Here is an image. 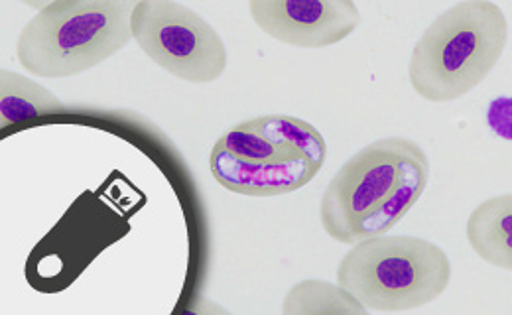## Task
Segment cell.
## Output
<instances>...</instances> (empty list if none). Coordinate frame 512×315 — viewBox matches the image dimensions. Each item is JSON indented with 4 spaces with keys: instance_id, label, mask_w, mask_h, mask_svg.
Masks as SVG:
<instances>
[{
    "instance_id": "6da1fadb",
    "label": "cell",
    "mask_w": 512,
    "mask_h": 315,
    "mask_svg": "<svg viewBox=\"0 0 512 315\" xmlns=\"http://www.w3.org/2000/svg\"><path fill=\"white\" fill-rule=\"evenodd\" d=\"M509 42V20L491 0H463L442 12L416 42L408 79L430 103H449L479 87Z\"/></svg>"
},
{
    "instance_id": "7a4b0ae2",
    "label": "cell",
    "mask_w": 512,
    "mask_h": 315,
    "mask_svg": "<svg viewBox=\"0 0 512 315\" xmlns=\"http://www.w3.org/2000/svg\"><path fill=\"white\" fill-rule=\"evenodd\" d=\"M128 0H56L28 20L16 40L20 65L42 79L85 73L132 40Z\"/></svg>"
},
{
    "instance_id": "3957f363",
    "label": "cell",
    "mask_w": 512,
    "mask_h": 315,
    "mask_svg": "<svg viewBox=\"0 0 512 315\" xmlns=\"http://www.w3.org/2000/svg\"><path fill=\"white\" fill-rule=\"evenodd\" d=\"M451 280L448 252L410 235L353 243L337 268V284L371 312H410L436 302Z\"/></svg>"
},
{
    "instance_id": "277c9868",
    "label": "cell",
    "mask_w": 512,
    "mask_h": 315,
    "mask_svg": "<svg viewBox=\"0 0 512 315\" xmlns=\"http://www.w3.org/2000/svg\"><path fill=\"white\" fill-rule=\"evenodd\" d=\"M132 40L170 75L188 83H213L227 69L219 32L195 10L174 0H138L132 10Z\"/></svg>"
},
{
    "instance_id": "5b68a950",
    "label": "cell",
    "mask_w": 512,
    "mask_h": 315,
    "mask_svg": "<svg viewBox=\"0 0 512 315\" xmlns=\"http://www.w3.org/2000/svg\"><path fill=\"white\" fill-rule=\"evenodd\" d=\"M420 152L424 150L414 140L388 136L351 156L323 191V231L335 243L349 245L357 225L394 193Z\"/></svg>"
},
{
    "instance_id": "8992f818",
    "label": "cell",
    "mask_w": 512,
    "mask_h": 315,
    "mask_svg": "<svg viewBox=\"0 0 512 315\" xmlns=\"http://www.w3.org/2000/svg\"><path fill=\"white\" fill-rule=\"evenodd\" d=\"M249 10L266 36L306 50L343 42L361 22L353 0H251Z\"/></svg>"
},
{
    "instance_id": "52a82bcc",
    "label": "cell",
    "mask_w": 512,
    "mask_h": 315,
    "mask_svg": "<svg viewBox=\"0 0 512 315\" xmlns=\"http://www.w3.org/2000/svg\"><path fill=\"white\" fill-rule=\"evenodd\" d=\"M213 178L229 191L249 197H274L292 193L310 184L321 168L310 162H294L282 166H253L237 160L219 144L209 156Z\"/></svg>"
},
{
    "instance_id": "ba28073f",
    "label": "cell",
    "mask_w": 512,
    "mask_h": 315,
    "mask_svg": "<svg viewBox=\"0 0 512 315\" xmlns=\"http://www.w3.org/2000/svg\"><path fill=\"white\" fill-rule=\"evenodd\" d=\"M473 252L501 270H512V195L503 193L479 203L467 219Z\"/></svg>"
},
{
    "instance_id": "9c48e42d",
    "label": "cell",
    "mask_w": 512,
    "mask_h": 315,
    "mask_svg": "<svg viewBox=\"0 0 512 315\" xmlns=\"http://www.w3.org/2000/svg\"><path fill=\"white\" fill-rule=\"evenodd\" d=\"M65 105L44 85L16 71L0 73V126L10 128L40 117L64 115Z\"/></svg>"
},
{
    "instance_id": "30bf717a",
    "label": "cell",
    "mask_w": 512,
    "mask_h": 315,
    "mask_svg": "<svg viewBox=\"0 0 512 315\" xmlns=\"http://www.w3.org/2000/svg\"><path fill=\"white\" fill-rule=\"evenodd\" d=\"M428 182H430V160H428L426 152H420L410 162L402 182L398 184V188L394 189V193L384 201L377 211L367 215L357 225V229L351 235L349 245L369 239V237H379V235L388 233L418 203L424 189L428 188Z\"/></svg>"
},
{
    "instance_id": "8fae6325",
    "label": "cell",
    "mask_w": 512,
    "mask_h": 315,
    "mask_svg": "<svg viewBox=\"0 0 512 315\" xmlns=\"http://www.w3.org/2000/svg\"><path fill=\"white\" fill-rule=\"evenodd\" d=\"M369 312L349 290L327 280L294 284L282 304L284 315H365Z\"/></svg>"
},
{
    "instance_id": "7c38bea8",
    "label": "cell",
    "mask_w": 512,
    "mask_h": 315,
    "mask_svg": "<svg viewBox=\"0 0 512 315\" xmlns=\"http://www.w3.org/2000/svg\"><path fill=\"white\" fill-rule=\"evenodd\" d=\"M253 125L274 144L284 146L294 154H298L300 158H304L306 162L323 168V162L327 156V144L316 126L302 119L286 117V115H268V117L253 119Z\"/></svg>"
},
{
    "instance_id": "4fadbf2b",
    "label": "cell",
    "mask_w": 512,
    "mask_h": 315,
    "mask_svg": "<svg viewBox=\"0 0 512 315\" xmlns=\"http://www.w3.org/2000/svg\"><path fill=\"white\" fill-rule=\"evenodd\" d=\"M215 144L225 148L231 156L253 166H282L294 162H306L292 150L268 140L253 121L233 126Z\"/></svg>"
},
{
    "instance_id": "5bb4252c",
    "label": "cell",
    "mask_w": 512,
    "mask_h": 315,
    "mask_svg": "<svg viewBox=\"0 0 512 315\" xmlns=\"http://www.w3.org/2000/svg\"><path fill=\"white\" fill-rule=\"evenodd\" d=\"M487 125L503 138L505 142L512 140V101L511 95H499L495 101L489 103L487 109Z\"/></svg>"
}]
</instances>
